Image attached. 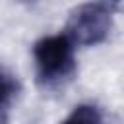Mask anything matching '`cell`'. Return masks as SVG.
Segmentation results:
<instances>
[{
  "instance_id": "obj_1",
  "label": "cell",
  "mask_w": 124,
  "mask_h": 124,
  "mask_svg": "<svg viewBox=\"0 0 124 124\" xmlns=\"http://www.w3.org/2000/svg\"><path fill=\"white\" fill-rule=\"evenodd\" d=\"M37 78L43 85L52 87L68 79L74 72V45L66 35H48L33 45Z\"/></svg>"
},
{
  "instance_id": "obj_2",
  "label": "cell",
  "mask_w": 124,
  "mask_h": 124,
  "mask_svg": "<svg viewBox=\"0 0 124 124\" xmlns=\"http://www.w3.org/2000/svg\"><path fill=\"white\" fill-rule=\"evenodd\" d=\"M110 17L112 16L97 2L81 4L70 14L64 35L70 39L72 45H79V46L99 45L110 33V25H112Z\"/></svg>"
},
{
  "instance_id": "obj_3",
  "label": "cell",
  "mask_w": 124,
  "mask_h": 124,
  "mask_svg": "<svg viewBox=\"0 0 124 124\" xmlns=\"http://www.w3.org/2000/svg\"><path fill=\"white\" fill-rule=\"evenodd\" d=\"M17 91H19V83L16 76L0 66V124H8L10 107L17 97Z\"/></svg>"
},
{
  "instance_id": "obj_4",
  "label": "cell",
  "mask_w": 124,
  "mask_h": 124,
  "mask_svg": "<svg viewBox=\"0 0 124 124\" xmlns=\"http://www.w3.org/2000/svg\"><path fill=\"white\" fill-rule=\"evenodd\" d=\"M60 124H103L101 112L93 105H78Z\"/></svg>"
},
{
  "instance_id": "obj_5",
  "label": "cell",
  "mask_w": 124,
  "mask_h": 124,
  "mask_svg": "<svg viewBox=\"0 0 124 124\" xmlns=\"http://www.w3.org/2000/svg\"><path fill=\"white\" fill-rule=\"evenodd\" d=\"M97 4H101L110 16L120 14V10H122V0H97Z\"/></svg>"
}]
</instances>
